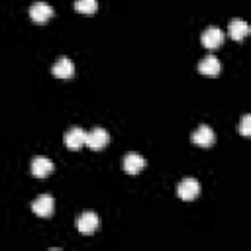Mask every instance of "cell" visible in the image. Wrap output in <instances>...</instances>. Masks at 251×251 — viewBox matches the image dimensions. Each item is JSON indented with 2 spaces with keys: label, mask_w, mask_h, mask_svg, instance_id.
Masks as SVG:
<instances>
[{
  "label": "cell",
  "mask_w": 251,
  "mask_h": 251,
  "mask_svg": "<svg viewBox=\"0 0 251 251\" xmlns=\"http://www.w3.org/2000/svg\"><path fill=\"white\" fill-rule=\"evenodd\" d=\"M176 194H178V198L190 202V200H194L200 194V182L196 178H190V176L188 178H182L178 182V186H176Z\"/></svg>",
  "instance_id": "6da1fadb"
},
{
  "label": "cell",
  "mask_w": 251,
  "mask_h": 251,
  "mask_svg": "<svg viewBox=\"0 0 251 251\" xmlns=\"http://www.w3.org/2000/svg\"><path fill=\"white\" fill-rule=\"evenodd\" d=\"M108 141H110V137H108V131L104 127H92L90 131H86L84 145H88L92 151H98V149H104Z\"/></svg>",
  "instance_id": "7a4b0ae2"
},
{
  "label": "cell",
  "mask_w": 251,
  "mask_h": 251,
  "mask_svg": "<svg viewBox=\"0 0 251 251\" xmlns=\"http://www.w3.org/2000/svg\"><path fill=\"white\" fill-rule=\"evenodd\" d=\"M31 210L33 214H37L39 218H49L55 210V200L51 194H41L31 202Z\"/></svg>",
  "instance_id": "3957f363"
},
{
  "label": "cell",
  "mask_w": 251,
  "mask_h": 251,
  "mask_svg": "<svg viewBox=\"0 0 251 251\" xmlns=\"http://www.w3.org/2000/svg\"><path fill=\"white\" fill-rule=\"evenodd\" d=\"M75 226H76V229H78L80 233H94V231L98 229V226H100V218H98V214H94V212H82V214L76 218Z\"/></svg>",
  "instance_id": "277c9868"
},
{
  "label": "cell",
  "mask_w": 251,
  "mask_h": 251,
  "mask_svg": "<svg viewBox=\"0 0 251 251\" xmlns=\"http://www.w3.org/2000/svg\"><path fill=\"white\" fill-rule=\"evenodd\" d=\"M53 16V8L47 4V2H33L31 8H29V18L35 22V24H45L47 20H51Z\"/></svg>",
  "instance_id": "5b68a950"
},
{
  "label": "cell",
  "mask_w": 251,
  "mask_h": 251,
  "mask_svg": "<svg viewBox=\"0 0 251 251\" xmlns=\"http://www.w3.org/2000/svg\"><path fill=\"white\" fill-rule=\"evenodd\" d=\"M53 169H55V165H53V161L51 159H47V157H33V161H31V175L33 176H37V178H45V176H49L51 173H53Z\"/></svg>",
  "instance_id": "8992f818"
},
{
  "label": "cell",
  "mask_w": 251,
  "mask_h": 251,
  "mask_svg": "<svg viewBox=\"0 0 251 251\" xmlns=\"http://www.w3.org/2000/svg\"><path fill=\"white\" fill-rule=\"evenodd\" d=\"M84 141H86V131H84L82 127H78V126L71 127V129L65 133V145H67L69 149H73V151L80 149V147L84 145Z\"/></svg>",
  "instance_id": "52a82bcc"
},
{
  "label": "cell",
  "mask_w": 251,
  "mask_h": 251,
  "mask_svg": "<svg viewBox=\"0 0 251 251\" xmlns=\"http://www.w3.org/2000/svg\"><path fill=\"white\" fill-rule=\"evenodd\" d=\"M53 75L57 76V78H63V80H67V78H71L73 75H75V65H73V61L69 59V57H59L55 63H53Z\"/></svg>",
  "instance_id": "ba28073f"
},
{
  "label": "cell",
  "mask_w": 251,
  "mask_h": 251,
  "mask_svg": "<svg viewBox=\"0 0 251 251\" xmlns=\"http://www.w3.org/2000/svg\"><path fill=\"white\" fill-rule=\"evenodd\" d=\"M224 43V31L220 27H208L202 33V45L208 49H218Z\"/></svg>",
  "instance_id": "9c48e42d"
},
{
  "label": "cell",
  "mask_w": 251,
  "mask_h": 251,
  "mask_svg": "<svg viewBox=\"0 0 251 251\" xmlns=\"http://www.w3.org/2000/svg\"><path fill=\"white\" fill-rule=\"evenodd\" d=\"M192 141H194L196 145H200V147H210V145H214V141H216V133H214V129H212L210 126H200V127L192 133Z\"/></svg>",
  "instance_id": "30bf717a"
},
{
  "label": "cell",
  "mask_w": 251,
  "mask_h": 251,
  "mask_svg": "<svg viewBox=\"0 0 251 251\" xmlns=\"http://www.w3.org/2000/svg\"><path fill=\"white\" fill-rule=\"evenodd\" d=\"M145 167V157H141L139 153H127L124 157V171L129 175H137L141 173V169Z\"/></svg>",
  "instance_id": "8fae6325"
},
{
  "label": "cell",
  "mask_w": 251,
  "mask_h": 251,
  "mask_svg": "<svg viewBox=\"0 0 251 251\" xmlns=\"http://www.w3.org/2000/svg\"><path fill=\"white\" fill-rule=\"evenodd\" d=\"M198 71H200L202 75L214 76V75H218V73L222 71V63H220V59H216L214 55H208V57L200 59V63H198Z\"/></svg>",
  "instance_id": "7c38bea8"
},
{
  "label": "cell",
  "mask_w": 251,
  "mask_h": 251,
  "mask_svg": "<svg viewBox=\"0 0 251 251\" xmlns=\"http://www.w3.org/2000/svg\"><path fill=\"white\" fill-rule=\"evenodd\" d=\"M227 33H229L231 39L241 41V39L249 33V25H247V22H243V20H231L229 25H227Z\"/></svg>",
  "instance_id": "4fadbf2b"
},
{
  "label": "cell",
  "mask_w": 251,
  "mask_h": 251,
  "mask_svg": "<svg viewBox=\"0 0 251 251\" xmlns=\"http://www.w3.org/2000/svg\"><path fill=\"white\" fill-rule=\"evenodd\" d=\"M75 10L80 14H94L98 10V0H75Z\"/></svg>",
  "instance_id": "5bb4252c"
},
{
  "label": "cell",
  "mask_w": 251,
  "mask_h": 251,
  "mask_svg": "<svg viewBox=\"0 0 251 251\" xmlns=\"http://www.w3.org/2000/svg\"><path fill=\"white\" fill-rule=\"evenodd\" d=\"M239 133H241V135H249V133H251V116H249V114H245V116L241 118Z\"/></svg>",
  "instance_id": "9a60e30c"
}]
</instances>
